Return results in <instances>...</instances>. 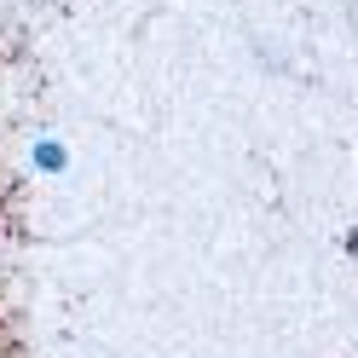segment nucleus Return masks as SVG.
Masks as SVG:
<instances>
[{"mask_svg": "<svg viewBox=\"0 0 358 358\" xmlns=\"http://www.w3.org/2000/svg\"><path fill=\"white\" fill-rule=\"evenodd\" d=\"M29 168H35V173H70V145H64L58 133L29 139Z\"/></svg>", "mask_w": 358, "mask_h": 358, "instance_id": "1", "label": "nucleus"}, {"mask_svg": "<svg viewBox=\"0 0 358 358\" xmlns=\"http://www.w3.org/2000/svg\"><path fill=\"white\" fill-rule=\"evenodd\" d=\"M341 243H347V255H352V260H358V226H352V231H347V237H341Z\"/></svg>", "mask_w": 358, "mask_h": 358, "instance_id": "2", "label": "nucleus"}]
</instances>
